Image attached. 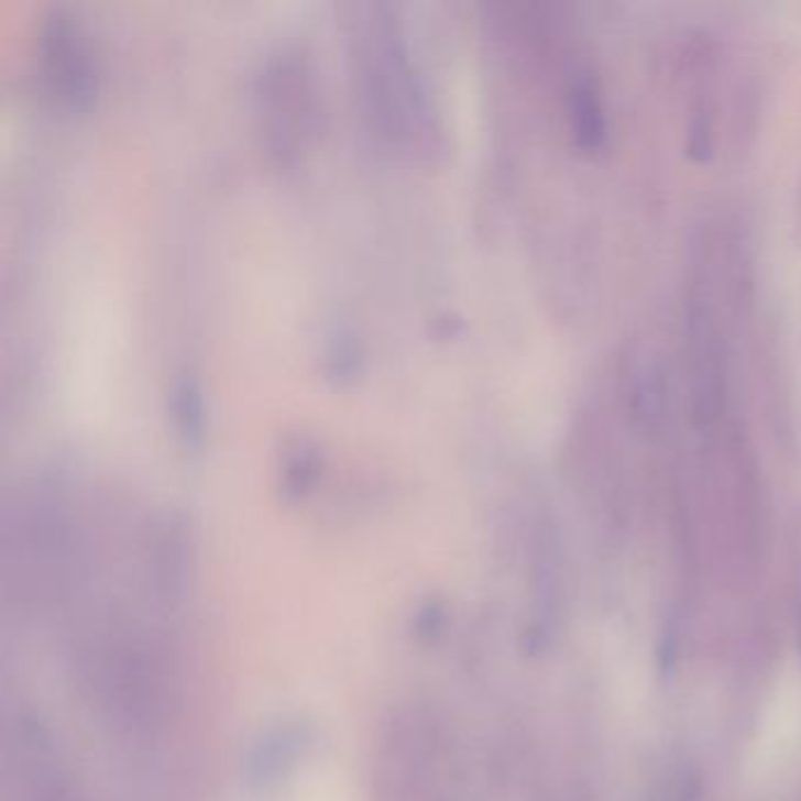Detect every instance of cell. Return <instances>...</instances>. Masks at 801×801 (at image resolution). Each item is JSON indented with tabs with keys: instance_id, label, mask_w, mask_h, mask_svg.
Masks as SVG:
<instances>
[{
	"instance_id": "2",
	"label": "cell",
	"mask_w": 801,
	"mask_h": 801,
	"mask_svg": "<svg viewBox=\"0 0 801 801\" xmlns=\"http://www.w3.org/2000/svg\"><path fill=\"white\" fill-rule=\"evenodd\" d=\"M78 36L62 17L45 31L43 39V66L52 92L68 103H80L90 92V72L87 57L76 41Z\"/></svg>"
},
{
	"instance_id": "6",
	"label": "cell",
	"mask_w": 801,
	"mask_h": 801,
	"mask_svg": "<svg viewBox=\"0 0 801 801\" xmlns=\"http://www.w3.org/2000/svg\"><path fill=\"white\" fill-rule=\"evenodd\" d=\"M660 801H701V786L699 778H693L689 771H679Z\"/></svg>"
},
{
	"instance_id": "1",
	"label": "cell",
	"mask_w": 801,
	"mask_h": 801,
	"mask_svg": "<svg viewBox=\"0 0 801 801\" xmlns=\"http://www.w3.org/2000/svg\"><path fill=\"white\" fill-rule=\"evenodd\" d=\"M689 409L699 428L715 426L726 407L728 376L720 327L707 299L693 294L684 312Z\"/></svg>"
},
{
	"instance_id": "3",
	"label": "cell",
	"mask_w": 801,
	"mask_h": 801,
	"mask_svg": "<svg viewBox=\"0 0 801 801\" xmlns=\"http://www.w3.org/2000/svg\"><path fill=\"white\" fill-rule=\"evenodd\" d=\"M569 128L573 142L585 153L602 149L606 139V116L602 92L590 76H579L569 90Z\"/></svg>"
},
{
	"instance_id": "4",
	"label": "cell",
	"mask_w": 801,
	"mask_h": 801,
	"mask_svg": "<svg viewBox=\"0 0 801 801\" xmlns=\"http://www.w3.org/2000/svg\"><path fill=\"white\" fill-rule=\"evenodd\" d=\"M668 378L660 360L651 358L635 372L630 388V414L639 432L654 435L666 424Z\"/></svg>"
},
{
	"instance_id": "5",
	"label": "cell",
	"mask_w": 801,
	"mask_h": 801,
	"mask_svg": "<svg viewBox=\"0 0 801 801\" xmlns=\"http://www.w3.org/2000/svg\"><path fill=\"white\" fill-rule=\"evenodd\" d=\"M174 395H177L174 397V419H177L182 435H186V438H198L202 426V414H200L202 409L198 393L190 388L188 383H184Z\"/></svg>"
}]
</instances>
